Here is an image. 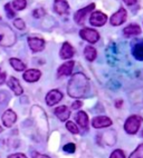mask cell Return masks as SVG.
Here are the masks:
<instances>
[{"instance_id": "1", "label": "cell", "mask_w": 143, "mask_h": 158, "mask_svg": "<svg viewBox=\"0 0 143 158\" xmlns=\"http://www.w3.org/2000/svg\"><path fill=\"white\" fill-rule=\"evenodd\" d=\"M89 91V81L83 73H76L72 77L67 86V93L73 98L85 97Z\"/></svg>"}, {"instance_id": "2", "label": "cell", "mask_w": 143, "mask_h": 158, "mask_svg": "<svg viewBox=\"0 0 143 158\" xmlns=\"http://www.w3.org/2000/svg\"><path fill=\"white\" fill-rule=\"evenodd\" d=\"M32 116L39 133L44 136H47V134H48V122H47V117H46V114L43 110V108L35 105L32 108Z\"/></svg>"}, {"instance_id": "3", "label": "cell", "mask_w": 143, "mask_h": 158, "mask_svg": "<svg viewBox=\"0 0 143 158\" xmlns=\"http://www.w3.org/2000/svg\"><path fill=\"white\" fill-rule=\"evenodd\" d=\"M16 41V36L11 29L5 26L0 27V46L2 47H10Z\"/></svg>"}, {"instance_id": "4", "label": "cell", "mask_w": 143, "mask_h": 158, "mask_svg": "<svg viewBox=\"0 0 143 158\" xmlns=\"http://www.w3.org/2000/svg\"><path fill=\"white\" fill-rule=\"evenodd\" d=\"M141 124H142V118H141L140 116L133 115L126 119L125 125H124V129H125V131L128 134L133 135V134L137 133Z\"/></svg>"}, {"instance_id": "5", "label": "cell", "mask_w": 143, "mask_h": 158, "mask_svg": "<svg viewBox=\"0 0 143 158\" xmlns=\"http://www.w3.org/2000/svg\"><path fill=\"white\" fill-rule=\"evenodd\" d=\"M80 36L83 38L84 40L89 41L91 44L98 43V39H100V35L96 30L91 28H84L80 31Z\"/></svg>"}, {"instance_id": "6", "label": "cell", "mask_w": 143, "mask_h": 158, "mask_svg": "<svg viewBox=\"0 0 143 158\" xmlns=\"http://www.w3.org/2000/svg\"><path fill=\"white\" fill-rule=\"evenodd\" d=\"M94 8H95V3H91L89 6L85 7V8L80 9V10L75 14V17H74L76 23H78V25H84L86 17H87V15H89V12L93 11V10H94Z\"/></svg>"}, {"instance_id": "7", "label": "cell", "mask_w": 143, "mask_h": 158, "mask_svg": "<svg viewBox=\"0 0 143 158\" xmlns=\"http://www.w3.org/2000/svg\"><path fill=\"white\" fill-rule=\"evenodd\" d=\"M107 21V16L103 14L102 11H95L92 14L91 18H89V23L91 25L95 26V27H101L104 26Z\"/></svg>"}, {"instance_id": "8", "label": "cell", "mask_w": 143, "mask_h": 158, "mask_svg": "<svg viewBox=\"0 0 143 158\" xmlns=\"http://www.w3.org/2000/svg\"><path fill=\"white\" fill-rule=\"evenodd\" d=\"M128 17V12L124 8H120L115 14H113V16L111 17V25L112 26H120L124 23Z\"/></svg>"}, {"instance_id": "9", "label": "cell", "mask_w": 143, "mask_h": 158, "mask_svg": "<svg viewBox=\"0 0 143 158\" xmlns=\"http://www.w3.org/2000/svg\"><path fill=\"white\" fill-rule=\"evenodd\" d=\"M63 98V94L60 93L57 89H54V90H50L47 96H46V102L48 106H54V105L58 104V102L62 100Z\"/></svg>"}, {"instance_id": "10", "label": "cell", "mask_w": 143, "mask_h": 158, "mask_svg": "<svg viewBox=\"0 0 143 158\" xmlns=\"http://www.w3.org/2000/svg\"><path fill=\"white\" fill-rule=\"evenodd\" d=\"M28 45L34 52H39V51H43L45 48V40L32 37V38L28 39Z\"/></svg>"}, {"instance_id": "11", "label": "cell", "mask_w": 143, "mask_h": 158, "mask_svg": "<svg viewBox=\"0 0 143 158\" xmlns=\"http://www.w3.org/2000/svg\"><path fill=\"white\" fill-rule=\"evenodd\" d=\"M92 125L94 128H104V127H109L112 125V120L109 117H105V116H98V117H95L93 118V122Z\"/></svg>"}, {"instance_id": "12", "label": "cell", "mask_w": 143, "mask_h": 158, "mask_svg": "<svg viewBox=\"0 0 143 158\" xmlns=\"http://www.w3.org/2000/svg\"><path fill=\"white\" fill-rule=\"evenodd\" d=\"M16 120H17V115L15 114L14 110L8 109L2 115V123L5 125V127H11L16 123Z\"/></svg>"}, {"instance_id": "13", "label": "cell", "mask_w": 143, "mask_h": 158, "mask_svg": "<svg viewBox=\"0 0 143 158\" xmlns=\"http://www.w3.org/2000/svg\"><path fill=\"white\" fill-rule=\"evenodd\" d=\"M74 65H75V62L73 61V60L66 61L65 64H63V65L58 68L57 76L63 77V76H68V75H71L72 71H73V68H74Z\"/></svg>"}, {"instance_id": "14", "label": "cell", "mask_w": 143, "mask_h": 158, "mask_svg": "<svg viewBox=\"0 0 143 158\" xmlns=\"http://www.w3.org/2000/svg\"><path fill=\"white\" fill-rule=\"evenodd\" d=\"M40 76H41V73L37 69H28L24 73V79L27 82H36L37 80H39Z\"/></svg>"}, {"instance_id": "15", "label": "cell", "mask_w": 143, "mask_h": 158, "mask_svg": "<svg viewBox=\"0 0 143 158\" xmlns=\"http://www.w3.org/2000/svg\"><path fill=\"white\" fill-rule=\"evenodd\" d=\"M54 9L58 15H65L68 12V2L66 0H55Z\"/></svg>"}, {"instance_id": "16", "label": "cell", "mask_w": 143, "mask_h": 158, "mask_svg": "<svg viewBox=\"0 0 143 158\" xmlns=\"http://www.w3.org/2000/svg\"><path fill=\"white\" fill-rule=\"evenodd\" d=\"M75 51L74 48L71 46V44L68 43H64L63 46H62V49H60V58L63 59H69L72 57L74 56Z\"/></svg>"}, {"instance_id": "17", "label": "cell", "mask_w": 143, "mask_h": 158, "mask_svg": "<svg viewBox=\"0 0 143 158\" xmlns=\"http://www.w3.org/2000/svg\"><path fill=\"white\" fill-rule=\"evenodd\" d=\"M7 84H8V86L10 87V89H11L12 91H14L17 96H20L21 94H23V87L20 86L19 81H18L17 78H15V77H10V78L8 79V81H7Z\"/></svg>"}, {"instance_id": "18", "label": "cell", "mask_w": 143, "mask_h": 158, "mask_svg": "<svg viewBox=\"0 0 143 158\" xmlns=\"http://www.w3.org/2000/svg\"><path fill=\"white\" fill-rule=\"evenodd\" d=\"M55 115L59 118V120L66 122L67 118L69 117V115H71V113H69V109L66 106H59V107L55 109Z\"/></svg>"}, {"instance_id": "19", "label": "cell", "mask_w": 143, "mask_h": 158, "mask_svg": "<svg viewBox=\"0 0 143 158\" xmlns=\"http://www.w3.org/2000/svg\"><path fill=\"white\" fill-rule=\"evenodd\" d=\"M123 34H124V36H126V37H131V36H136V35H140L141 34L140 26L135 25V23L128 26V27H125V28H124Z\"/></svg>"}, {"instance_id": "20", "label": "cell", "mask_w": 143, "mask_h": 158, "mask_svg": "<svg viewBox=\"0 0 143 158\" xmlns=\"http://www.w3.org/2000/svg\"><path fill=\"white\" fill-rule=\"evenodd\" d=\"M75 118H76V122L78 123L80 127L83 129H87V127H89V116H87V114L84 113V111H80Z\"/></svg>"}, {"instance_id": "21", "label": "cell", "mask_w": 143, "mask_h": 158, "mask_svg": "<svg viewBox=\"0 0 143 158\" xmlns=\"http://www.w3.org/2000/svg\"><path fill=\"white\" fill-rule=\"evenodd\" d=\"M132 52H133V56H134L135 59L143 61V41L135 44Z\"/></svg>"}, {"instance_id": "22", "label": "cell", "mask_w": 143, "mask_h": 158, "mask_svg": "<svg viewBox=\"0 0 143 158\" xmlns=\"http://www.w3.org/2000/svg\"><path fill=\"white\" fill-rule=\"evenodd\" d=\"M9 62H10V65L14 67L15 70L24 71L25 69H26V65H25L20 59H18V58H10V59H9Z\"/></svg>"}, {"instance_id": "23", "label": "cell", "mask_w": 143, "mask_h": 158, "mask_svg": "<svg viewBox=\"0 0 143 158\" xmlns=\"http://www.w3.org/2000/svg\"><path fill=\"white\" fill-rule=\"evenodd\" d=\"M84 55H85V58L89 61H93L96 58V49L92 46H87L84 49Z\"/></svg>"}, {"instance_id": "24", "label": "cell", "mask_w": 143, "mask_h": 158, "mask_svg": "<svg viewBox=\"0 0 143 158\" xmlns=\"http://www.w3.org/2000/svg\"><path fill=\"white\" fill-rule=\"evenodd\" d=\"M11 5L12 9H15V10H23V9L26 8L27 1L26 0H14Z\"/></svg>"}, {"instance_id": "25", "label": "cell", "mask_w": 143, "mask_h": 158, "mask_svg": "<svg viewBox=\"0 0 143 158\" xmlns=\"http://www.w3.org/2000/svg\"><path fill=\"white\" fill-rule=\"evenodd\" d=\"M130 158H143V144L137 146L136 149L130 155Z\"/></svg>"}, {"instance_id": "26", "label": "cell", "mask_w": 143, "mask_h": 158, "mask_svg": "<svg viewBox=\"0 0 143 158\" xmlns=\"http://www.w3.org/2000/svg\"><path fill=\"white\" fill-rule=\"evenodd\" d=\"M66 128L71 131L72 134H78V128L76 126V124H74L73 122H67L66 123Z\"/></svg>"}, {"instance_id": "27", "label": "cell", "mask_w": 143, "mask_h": 158, "mask_svg": "<svg viewBox=\"0 0 143 158\" xmlns=\"http://www.w3.org/2000/svg\"><path fill=\"white\" fill-rule=\"evenodd\" d=\"M110 158H125V155H124V152L121 149H115L114 152L111 154Z\"/></svg>"}, {"instance_id": "28", "label": "cell", "mask_w": 143, "mask_h": 158, "mask_svg": "<svg viewBox=\"0 0 143 158\" xmlns=\"http://www.w3.org/2000/svg\"><path fill=\"white\" fill-rule=\"evenodd\" d=\"M11 5L10 3H6L5 5V10H6L7 12V16H8L9 18H12L15 17V11H14V9H12V7H10Z\"/></svg>"}, {"instance_id": "29", "label": "cell", "mask_w": 143, "mask_h": 158, "mask_svg": "<svg viewBox=\"0 0 143 158\" xmlns=\"http://www.w3.org/2000/svg\"><path fill=\"white\" fill-rule=\"evenodd\" d=\"M14 26L16 27L17 29L21 30V29L25 28V23H24L23 19H15L14 20Z\"/></svg>"}, {"instance_id": "30", "label": "cell", "mask_w": 143, "mask_h": 158, "mask_svg": "<svg viewBox=\"0 0 143 158\" xmlns=\"http://www.w3.org/2000/svg\"><path fill=\"white\" fill-rule=\"evenodd\" d=\"M75 149H76V147H75L74 144H72V143H69V144H67V145L64 146V150L67 152H71V154L72 152H74Z\"/></svg>"}, {"instance_id": "31", "label": "cell", "mask_w": 143, "mask_h": 158, "mask_svg": "<svg viewBox=\"0 0 143 158\" xmlns=\"http://www.w3.org/2000/svg\"><path fill=\"white\" fill-rule=\"evenodd\" d=\"M43 16H45V10L44 9H36L34 11V17L35 18H39V17H43Z\"/></svg>"}, {"instance_id": "32", "label": "cell", "mask_w": 143, "mask_h": 158, "mask_svg": "<svg viewBox=\"0 0 143 158\" xmlns=\"http://www.w3.org/2000/svg\"><path fill=\"white\" fill-rule=\"evenodd\" d=\"M6 80V71H3L1 68H0V85H2Z\"/></svg>"}, {"instance_id": "33", "label": "cell", "mask_w": 143, "mask_h": 158, "mask_svg": "<svg viewBox=\"0 0 143 158\" xmlns=\"http://www.w3.org/2000/svg\"><path fill=\"white\" fill-rule=\"evenodd\" d=\"M82 105H83V102H80V100H76L75 102H73L72 108H73V109H78V108L82 107Z\"/></svg>"}, {"instance_id": "34", "label": "cell", "mask_w": 143, "mask_h": 158, "mask_svg": "<svg viewBox=\"0 0 143 158\" xmlns=\"http://www.w3.org/2000/svg\"><path fill=\"white\" fill-rule=\"evenodd\" d=\"M8 158H27V156L24 155V154H20V152H18V154H14V155H10Z\"/></svg>"}, {"instance_id": "35", "label": "cell", "mask_w": 143, "mask_h": 158, "mask_svg": "<svg viewBox=\"0 0 143 158\" xmlns=\"http://www.w3.org/2000/svg\"><path fill=\"white\" fill-rule=\"evenodd\" d=\"M123 1L128 5V6H133V5L136 3L137 0H123Z\"/></svg>"}, {"instance_id": "36", "label": "cell", "mask_w": 143, "mask_h": 158, "mask_svg": "<svg viewBox=\"0 0 143 158\" xmlns=\"http://www.w3.org/2000/svg\"><path fill=\"white\" fill-rule=\"evenodd\" d=\"M34 158H50L48 156H45V155H40V154H34Z\"/></svg>"}, {"instance_id": "37", "label": "cell", "mask_w": 143, "mask_h": 158, "mask_svg": "<svg viewBox=\"0 0 143 158\" xmlns=\"http://www.w3.org/2000/svg\"><path fill=\"white\" fill-rule=\"evenodd\" d=\"M1 131H2V128H1V127H0V133H1Z\"/></svg>"}, {"instance_id": "38", "label": "cell", "mask_w": 143, "mask_h": 158, "mask_svg": "<svg viewBox=\"0 0 143 158\" xmlns=\"http://www.w3.org/2000/svg\"><path fill=\"white\" fill-rule=\"evenodd\" d=\"M142 136H143V133H142Z\"/></svg>"}]
</instances>
